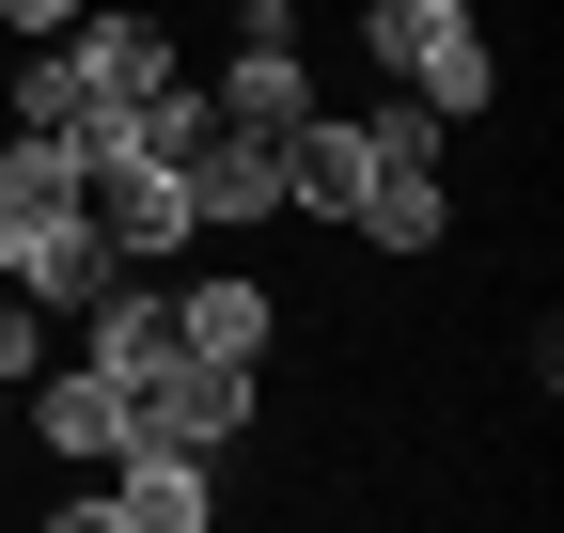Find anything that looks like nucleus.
Returning <instances> with one entry per match:
<instances>
[{"label": "nucleus", "instance_id": "f257e3e1", "mask_svg": "<svg viewBox=\"0 0 564 533\" xmlns=\"http://www.w3.org/2000/svg\"><path fill=\"white\" fill-rule=\"evenodd\" d=\"M345 236H361V251H440V236H455V188H440V110H423V95L361 110V205H345Z\"/></svg>", "mask_w": 564, "mask_h": 533}, {"label": "nucleus", "instance_id": "f03ea898", "mask_svg": "<svg viewBox=\"0 0 564 533\" xmlns=\"http://www.w3.org/2000/svg\"><path fill=\"white\" fill-rule=\"evenodd\" d=\"M361 47L392 63V95H423L440 126H470L486 95H502V47H486L470 0H361Z\"/></svg>", "mask_w": 564, "mask_h": 533}, {"label": "nucleus", "instance_id": "7ed1b4c3", "mask_svg": "<svg viewBox=\"0 0 564 533\" xmlns=\"http://www.w3.org/2000/svg\"><path fill=\"white\" fill-rule=\"evenodd\" d=\"M204 471H220V455H188V439H126L110 487L63 502V533H204V518H220V487H204Z\"/></svg>", "mask_w": 564, "mask_h": 533}, {"label": "nucleus", "instance_id": "20e7f679", "mask_svg": "<svg viewBox=\"0 0 564 533\" xmlns=\"http://www.w3.org/2000/svg\"><path fill=\"white\" fill-rule=\"evenodd\" d=\"M220 126H251V142H282V126L314 110V63H299V0H236V63L220 95H204Z\"/></svg>", "mask_w": 564, "mask_h": 533}, {"label": "nucleus", "instance_id": "39448f33", "mask_svg": "<svg viewBox=\"0 0 564 533\" xmlns=\"http://www.w3.org/2000/svg\"><path fill=\"white\" fill-rule=\"evenodd\" d=\"M126 409H141V439H188V455H220V439L251 424V361H188V346H173L158 377L126 392Z\"/></svg>", "mask_w": 564, "mask_h": 533}, {"label": "nucleus", "instance_id": "423d86ee", "mask_svg": "<svg viewBox=\"0 0 564 533\" xmlns=\"http://www.w3.org/2000/svg\"><path fill=\"white\" fill-rule=\"evenodd\" d=\"M173 346L188 361H267L282 346V298L251 283V266H188V283H173Z\"/></svg>", "mask_w": 564, "mask_h": 533}, {"label": "nucleus", "instance_id": "0eeeda50", "mask_svg": "<svg viewBox=\"0 0 564 533\" xmlns=\"http://www.w3.org/2000/svg\"><path fill=\"white\" fill-rule=\"evenodd\" d=\"M188 220H204V236L282 220V142H251V126H204V157H188Z\"/></svg>", "mask_w": 564, "mask_h": 533}, {"label": "nucleus", "instance_id": "6e6552de", "mask_svg": "<svg viewBox=\"0 0 564 533\" xmlns=\"http://www.w3.org/2000/svg\"><path fill=\"white\" fill-rule=\"evenodd\" d=\"M32 439H47V455H95V471H110V455L141 439V409H126V377H110V361H63V377H32Z\"/></svg>", "mask_w": 564, "mask_h": 533}, {"label": "nucleus", "instance_id": "1a4fd4ad", "mask_svg": "<svg viewBox=\"0 0 564 533\" xmlns=\"http://www.w3.org/2000/svg\"><path fill=\"white\" fill-rule=\"evenodd\" d=\"M63 63H79V95H95V110H126V95H158V79H173V32H158V17H95V0H79Z\"/></svg>", "mask_w": 564, "mask_h": 533}, {"label": "nucleus", "instance_id": "9d476101", "mask_svg": "<svg viewBox=\"0 0 564 533\" xmlns=\"http://www.w3.org/2000/svg\"><path fill=\"white\" fill-rule=\"evenodd\" d=\"M0 188L17 205H79V142L63 126H0Z\"/></svg>", "mask_w": 564, "mask_h": 533}, {"label": "nucleus", "instance_id": "9b49d317", "mask_svg": "<svg viewBox=\"0 0 564 533\" xmlns=\"http://www.w3.org/2000/svg\"><path fill=\"white\" fill-rule=\"evenodd\" d=\"M79 110H95V95H79V63H63V32H47V47L17 63V126H63V142H79Z\"/></svg>", "mask_w": 564, "mask_h": 533}, {"label": "nucleus", "instance_id": "f8f14e48", "mask_svg": "<svg viewBox=\"0 0 564 533\" xmlns=\"http://www.w3.org/2000/svg\"><path fill=\"white\" fill-rule=\"evenodd\" d=\"M47 361V298H17V283H0V377H32Z\"/></svg>", "mask_w": 564, "mask_h": 533}, {"label": "nucleus", "instance_id": "ddd939ff", "mask_svg": "<svg viewBox=\"0 0 564 533\" xmlns=\"http://www.w3.org/2000/svg\"><path fill=\"white\" fill-rule=\"evenodd\" d=\"M17 17V47H47V32H79V0H0Z\"/></svg>", "mask_w": 564, "mask_h": 533}, {"label": "nucleus", "instance_id": "4468645a", "mask_svg": "<svg viewBox=\"0 0 564 533\" xmlns=\"http://www.w3.org/2000/svg\"><path fill=\"white\" fill-rule=\"evenodd\" d=\"M0 424H17V377H0Z\"/></svg>", "mask_w": 564, "mask_h": 533}]
</instances>
